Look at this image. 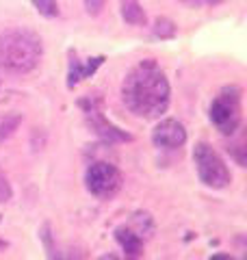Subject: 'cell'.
Listing matches in <instances>:
<instances>
[{"instance_id": "2", "label": "cell", "mask_w": 247, "mask_h": 260, "mask_svg": "<svg viewBox=\"0 0 247 260\" xmlns=\"http://www.w3.org/2000/svg\"><path fill=\"white\" fill-rule=\"evenodd\" d=\"M39 35L26 28H11L0 35V68L9 74H28L41 61Z\"/></svg>"}, {"instance_id": "10", "label": "cell", "mask_w": 247, "mask_h": 260, "mask_svg": "<svg viewBox=\"0 0 247 260\" xmlns=\"http://www.w3.org/2000/svg\"><path fill=\"white\" fill-rule=\"evenodd\" d=\"M119 9H121L123 22L130 24V26H143V24L147 22V15H145L139 0H121Z\"/></svg>"}, {"instance_id": "16", "label": "cell", "mask_w": 247, "mask_h": 260, "mask_svg": "<svg viewBox=\"0 0 247 260\" xmlns=\"http://www.w3.org/2000/svg\"><path fill=\"white\" fill-rule=\"evenodd\" d=\"M82 3H85V9H87L89 15H100L104 5H106V0H82Z\"/></svg>"}, {"instance_id": "4", "label": "cell", "mask_w": 247, "mask_h": 260, "mask_svg": "<svg viewBox=\"0 0 247 260\" xmlns=\"http://www.w3.org/2000/svg\"><path fill=\"white\" fill-rule=\"evenodd\" d=\"M193 162L197 169V176L200 180L210 186V189H226V186L232 182V176H230V169L224 162V158L217 154V150L212 148L210 143L200 141L193 150Z\"/></svg>"}, {"instance_id": "1", "label": "cell", "mask_w": 247, "mask_h": 260, "mask_svg": "<svg viewBox=\"0 0 247 260\" xmlns=\"http://www.w3.org/2000/svg\"><path fill=\"white\" fill-rule=\"evenodd\" d=\"M171 89L159 63L145 59L137 63L121 83V100L130 113L143 119H159L169 107Z\"/></svg>"}, {"instance_id": "13", "label": "cell", "mask_w": 247, "mask_h": 260, "mask_svg": "<svg viewBox=\"0 0 247 260\" xmlns=\"http://www.w3.org/2000/svg\"><path fill=\"white\" fill-rule=\"evenodd\" d=\"M154 35L156 37H161V39H169V37H174L176 35V26H174V22L167 20V18H159L154 22Z\"/></svg>"}, {"instance_id": "9", "label": "cell", "mask_w": 247, "mask_h": 260, "mask_svg": "<svg viewBox=\"0 0 247 260\" xmlns=\"http://www.w3.org/2000/svg\"><path fill=\"white\" fill-rule=\"evenodd\" d=\"M104 61V56H96V59H87V63H82L78 59L76 52H70V74H68V87L72 89L74 85H78L80 80H85L87 76H91L94 72L100 68Z\"/></svg>"}, {"instance_id": "5", "label": "cell", "mask_w": 247, "mask_h": 260, "mask_svg": "<svg viewBox=\"0 0 247 260\" xmlns=\"http://www.w3.org/2000/svg\"><path fill=\"white\" fill-rule=\"evenodd\" d=\"M80 109L85 113V119L89 128L100 137L104 143H128L133 141V135L123 133L115 124H111L109 119L104 117V104L100 95H87L80 100Z\"/></svg>"}, {"instance_id": "19", "label": "cell", "mask_w": 247, "mask_h": 260, "mask_svg": "<svg viewBox=\"0 0 247 260\" xmlns=\"http://www.w3.org/2000/svg\"><path fill=\"white\" fill-rule=\"evenodd\" d=\"M98 260H121L119 256H115V254H104V256H100Z\"/></svg>"}, {"instance_id": "12", "label": "cell", "mask_w": 247, "mask_h": 260, "mask_svg": "<svg viewBox=\"0 0 247 260\" xmlns=\"http://www.w3.org/2000/svg\"><path fill=\"white\" fill-rule=\"evenodd\" d=\"M30 3L39 11V15H44V18H56V15H59L56 0H30Z\"/></svg>"}, {"instance_id": "15", "label": "cell", "mask_w": 247, "mask_h": 260, "mask_svg": "<svg viewBox=\"0 0 247 260\" xmlns=\"http://www.w3.org/2000/svg\"><path fill=\"white\" fill-rule=\"evenodd\" d=\"M11 195H13V191H11V184H9V180L5 178V174L0 172V204H5V202H9L11 200Z\"/></svg>"}, {"instance_id": "3", "label": "cell", "mask_w": 247, "mask_h": 260, "mask_svg": "<svg viewBox=\"0 0 247 260\" xmlns=\"http://www.w3.org/2000/svg\"><path fill=\"white\" fill-rule=\"evenodd\" d=\"M241 102H243V91L236 85L224 87L215 95V100L210 104V121L221 135L232 137L238 130V126H241V117H243Z\"/></svg>"}, {"instance_id": "20", "label": "cell", "mask_w": 247, "mask_h": 260, "mask_svg": "<svg viewBox=\"0 0 247 260\" xmlns=\"http://www.w3.org/2000/svg\"><path fill=\"white\" fill-rule=\"evenodd\" d=\"M226 0H204V5H210V7H217V5H224Z\"/></svg>"}, {"instance_id": "7", "label": "cell", "mask_w": 247, "mask_h": 260, "mask_svg": "<svg viewBox=\"0 0 247 260\" xmlns=\"http://www.w3.org/2000/svg\"><path fill=\"white\" fill-rule=\"evenodd\" d=\"M152 141L156 148H165V150L182 148L187 143V130L178 119H163L152 130Z\"/></svg>"}, {"instance_id": "11", "label": "cell", "mask_w": 247, "mask_h": 260, "mask_svg": "<svg viewBox=\"0 0 247 260\" xmlns=\"http://www.w3.org/2000/svg\"><path fill=\"white\" fill-rule=\"evenodd\" d=\"M130 230H135L141 239H147V237H152V232H154V221H152V217L147 215V213H137L133 215V219H130V223H126Z\"/></svg>"}, {"instance_id": "8", "label": "cell", "mask_w": 247, "mask_h": 260, "mask_svg": "<svg viewBox=\"0 0 247 260\" xmlns=\"http://www.w3.org/2000/svg\"><path fill=\"white\" fill-rule=\"evenodd\" d=\"M115 241H117L123 249V256H126L123 260H139L143 256V239L139 237L135 230H130L126 223L115 230Z\"/></svg>"}, {"instance_id": "6", "label": "cell", "mask_w": 247, "mask_h": 260, "mask_svg": "<svg viewBox=\"0 0 247 260\" xmlns=\"http://www.w3.org/2000/svg\"><path fill=\"white\" fill-rule=\"evenodd\" d=\"M85 184H87V191L91 195H96V198L111 200L119 193L121 184H123V176L117 167L111 165V162L96 160L87 167Z\"/></svg>"}, {"instance_id": "17", "label": "cell", "mask_w": 247, "mask_h": 260, "mask_svg": "<svg viewBox=\"0 0 247 260\" xmlns=\"http://www.w3.org/2000/svg\"><path fill=\"white\" fill-rule=\"evenodd\" d=\"M178 3H182V5H187V7H202L204 0H178Z\"/></svg>"}, {"instance_id": "14", "label": "cell", "mask_w": 247, "mask_h": 260, "mask_svg": "<svg viewBox=\"0 0 247 260\" xmlns=\"http://www.w3.org/2000/svg\"><path fill=\"white\" fill-rule=\"evenodd\" d=\"M230 152H232V156L236 158V162H238V165H241V167H245V137L241 135V137H238V141L234 143V145H230V148H228Z\"/></svg>"}, {"instance_id": "18", "label": "cell", "mask_w": 247, "mask_h": 260, "mask_svg": "<svg viewBox=\"0 0 247 260\" xmlns=\"http://www.w3.org/2000/svg\"><path fill=\"white\" fill-rule=\"evenodd\" d=\"M210 260H236V258H234V256H230V254H215Z\"/></svg>"}]
</instances>
